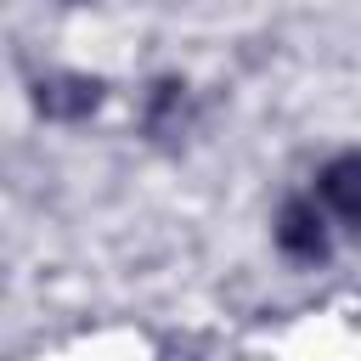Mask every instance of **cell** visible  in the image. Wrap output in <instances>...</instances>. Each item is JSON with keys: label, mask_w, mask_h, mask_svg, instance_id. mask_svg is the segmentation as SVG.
<instances>
[{"label": "cell", "mask_w": 361, "mask_h": 361, "mask_svg": "<svg viewBox=\"0 0 361 361\" xmlns=\"http://www.w3.org/2000/svg\"><path fill=\"white\" fill-rule=\"evenodd\" d=\"M276 248L288 259H327V226H322L316 203H305V197L282 203V214H276Z\"/></svg>", "instance_id": "2"}, {"label": "cell", "mask_w": 361, "mask_h": 361, "mask_svg": "<svg viewBox=\"0 0 361 361\" xmlns=\"http://www.w3.org/2000/svg\"><path fill=\"white\" fill-rule=\"evenodd\" d=\"M322 197H327V209L338 214V220H350V226H361V152H338L327 169H322Z\"/></svg>", "instance_id": "3"}, {"label": "cell", "mask_w": 361, "mask_h": 361, "mask_svg": "<svg viewBox=\"0 0 361 361\" xmlns=\"http://www.w3.org/2000/svg\"><path fill=\"white\" fill-rule=\"evenodd\" d=\"M96 102H102V79H85V73H45L34 85V107L45 118H62V124L96 113Z\"/></svg>", "instance_id": "1"}, {"label": "cell", "mask_w": 361, "mask_h": 361, "mask_svg": "<svg viewBox=\"0 0 361 361\" xmlns=\"http://www.w3.org/2000/svg\"><path fill=\"white\" fill-rule=\"evenodd\" d=\"M180 107H186V85H175V79L152 85V102H147V130H152V135L180 130Z\"/></svg>", "instance_id": "4"}]
</instances>
